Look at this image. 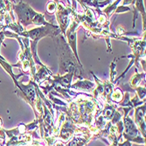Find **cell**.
Instances as JSON below:
<instances>
[{
	"label": "cell",
	"instance_id": "6da1fadb",
	"mask_svg": "<svg viewBox=\"0 0 146 146\" xmlns=\"http://www.w3.org/2000/svg\"><path fill=\"white\" fill-rule=\"evenodd\" d=\"M14 10L19 16V21L24 25H47L48 23L45 21L42 14H39L34 11L28 5L23 2L19 3L14 5Z\"/></svg>",
	"mask_w": 146,
	"mask_h": 146
},
{
	"label": "cell",
	"instance_id": "7a4b0ae2",
	"mask_svg": "<svg viewBox=\"0 0 146 146\" xmlns=\"http://www.w3.org/2000/svg\"><path fill=\"white\" fill-rule=\"evenodd\" d=\"M55 7H56V4L55 2H50L47 5V11L50 12V13H52L54 11H55Z\"/></svg>",
	"mask_w": 146,
	"mask_h": 146
},
{
	"label": "cell",
	"instance_id": "3957f363",
	"mask_svg": "<svg viewBox=\"0 0 146 146\" xmlns=\"http://www.w3.org/2000/svg\"><path fill=\"white\" fill-rule=\"evenodd\" d=\"M132 2H133V0H123V2L122 4V6H125L126 5L132 4Z\"/></svg>",
	"mask_w": 146,
	"mask_h": 146
},
{
	"label": "cell",
	"instance_id": "277c9868",
	"mask_svg": "<svg viewBox=\"0 0 146 146\" xmlns=\"http://www.w3.org/2000/svg\"><path fill=\"white\" fill-rule=\"evenodd\" d=\"M119 146H131V143L129 141H126V142H124L123 143H120V144H119Z\"/></svg>",
	"mask_w": 146,
	"mask_h": 146
}]
</instances>
